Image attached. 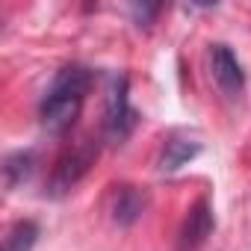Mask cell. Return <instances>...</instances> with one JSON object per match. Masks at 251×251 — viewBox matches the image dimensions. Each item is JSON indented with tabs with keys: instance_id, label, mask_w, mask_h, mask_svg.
<instances>
[{
	"instance_id": "cell-8",
	"label": "cell",
	"mask_w": 251,
	"mask_h": 251,
	"mask_svg": "<svg viewBox=\"0 0 251 251\" xmlns=\"http://www.w3.org/2000/svg\"><path fill=\"white\" fill-rule=\"evenodd\" d=\"M36 236H39V227L33 222H18L12 225V230L6 233V242H3V251H30L36 245Z\"/></svg>"
},
{
	"instance_id": "cell-1",
	"label": "cell",
	"mask_w": 251,
	"mask_h": 251,
	"mask_svg": "<svg viewBox=\"0 0 251 251\" xmlns=\"http://www.w3.org/2000/svg\"><path fill=\"white\" fill-rule=\"evenodd\" d=\"M92 89V74L83 65H65L56 71L53 83L48 86L42 106H39V118H42V127L53 136L71 130V124L77 121L83 100Z\"/></svg>"
},
{
	"instance_id": "cell-6",
	"label": "cell",
	"mask_w": 251,
	"mask_h": 251,
	"mask_svg": "<svg viewBox=\"0 0 251 251\" xmlns=\"http://www.w3.org/2000/svg\"><path fill=\"white\" fill-rule=\"evenodd\" d=\"M195 154H198V142H192V139H180V136H172V139L163 145L160 169H163V172H175V169L186 166Z\"/></svg>"
},
{
	"instance_id": "cell-9",
	"label": "cell",
	"mask_w": 251,
	"mask_h": 251,
	"mask_svg": "<svg viewBox=\"0 0 251 251\" xmlns=\"http://www.w3.org/2000/svg\"><path fill=\"white\" fill-rule=\"evenodd\" d=\"M33 172V154L30 151H18L12 157H6V166H3V175H6V186H18L21 180H27Z\"/></svg>"
},
{
	"instance_id": "cell-2",
	"label": "cell",
	"mask_w": 251,
	"mask_h": 251,
	"mask_svg": "<svg viewBox=\"0 0 251 251\" xmlns=\"http://www.w3.org/2000/svg\"><path fill=\"white\" fill-rule=\"evenodd\" d=\"M95 157H98V145H95L92 139L77 142V145L56 163V169H53V180H50L53 192H68V189L89 172V166L95 163Z\"/></svg>"
},
{
	"instance_id": "cell-3",
	"label": "cell",
	"mask_w": 251,
	"mask_h": 251,
	"mask_svg": "<svg viewBox=\"0 0 251 251\" xmlns=\"http://www.w3.org/2000/svg\"><path fill=\"white\" fill-rule=\"evenodd\" d=\"M136 124V112L130 109V98H127V80L118 77L112 83V92H109V106H106V133L121 142L127 139L130 130Z\"/></svg>"
},
{
	"instance_id": "cell-7",
	"label": "cell",
	"mask_w": 251,
	"mask_h": 251,
	"mask_svg": "<svg viewBox=\"0 0 251 251\" xmlns=\"http://www.w3.org/2000/svg\"><path fill=\"white\" fill-rule=\"evenodd\" d=\"M142 207H145V198H142L133 186H121V189H118V195H115V207H112V213H115V219H118V222L127 225V222L139 219Z\"/></svg>"
},
{
	"instance_id": "cell-4",
	"label": "cell",
	"mask_w": 251,
	"mask_h": 251,
	"mask_svg": "<svg viewBox=\"0 0 251 251\" xmlns=\"http://www.w3.org/2000/svg\"><path fill=\"white\" fill-rule=\"evenodd\" d=\"M210 71H213V80L219 83V89L225 95H239L242 92L245 74H242V65H239L236 53L227 45H213L210 48Z\"/></svg>"
},
{
	"instance_id": "cell-5",
	"label": "cell",
	"mask_w": 251,
	"mask_h": 251,
	"mask_svg": "<svg viewBox=\"0 0 251 251\" xmlns=\"http://www.w3.org/2000/svg\"><path fill=\"white\" fill-rule=\"evenodd\" d=\"M213 230V216H210V207L207 201H198L192 210H189V219L180 230V251H195L204 245V239L210 236Z\"/></svg>"
}]
</instances>
